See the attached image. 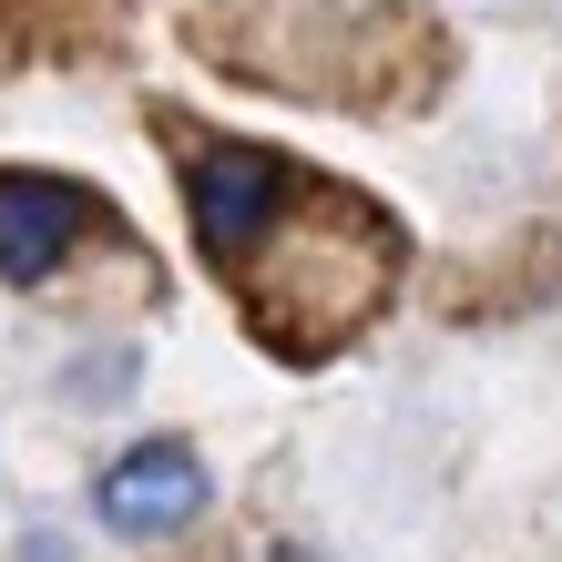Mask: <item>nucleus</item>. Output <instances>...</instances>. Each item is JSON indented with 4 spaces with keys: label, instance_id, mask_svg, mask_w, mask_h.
Segmentation results:
<instances>
[{
    "label": "nucleus",
    "instance_id": "obj_1",
    "mask_svg": "<svg viewBox=\"0 0 562 562\" xmlns=\"http://www.w3.org/2000/svg\"><path fill=\"white\" fill-rule=\"evenodd\" d=\"M184 205L215 286H236L246 327L277 358H327L389 307L400 286V225L358 184L286 164L267 144H194Z\"/></svg>",
    "mask_w": 562,
    "mask_h": 562
},
{
    "label": "nucleus",
    "instance_id": "obj_2",
    "mask_svg": "<svg viewBox=\"0 0 562 562\" xmlns=\"http://www.w3.org/2000/svg\"><path fill=\"white\" fill-rule=\"evenodd\" d=\"M215 502V481H205V460H194L184 440H144V450H123L103 481H92V521H103L113 542H175L194 532Z\"/></svg>",
    "mask_w": 562,
    "mask_h": 562
},
{
    "label": "nucleus",
    "instance_id": "obj_3",
    "mask_svg": "<svg viewBox=\"0 0 562 562\" xmlns=\"http://www.w3.org/2000/svg\"><path fill=\"white\" fill-rule=\"evenodd\" d=\"M92 225H103V205H92L82 184H61V175H0V277L42 286Z\"/></svg>",
    "mask_w": 562,
    "mask_h": 562
}]
</instances>
